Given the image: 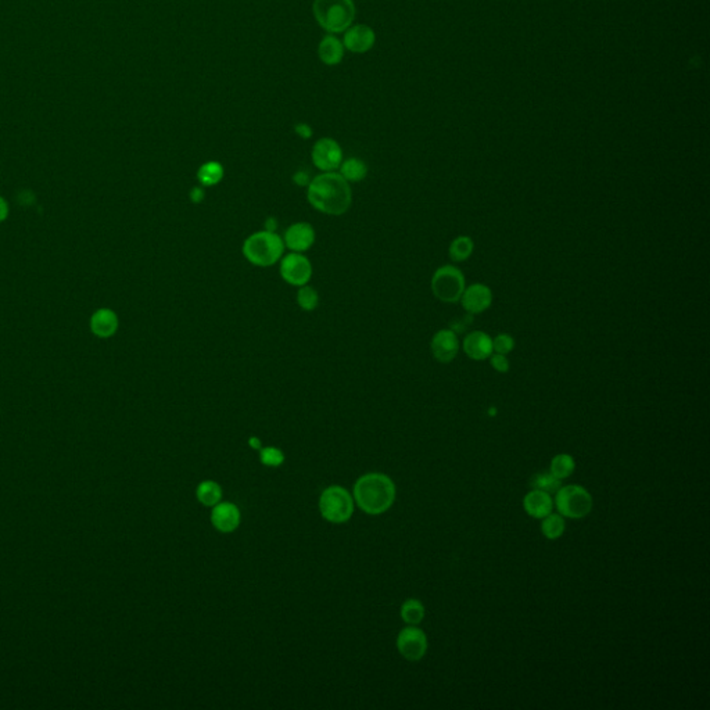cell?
Returning a JSON list of instances; mask_svg holds the SVG:
<instances>
[{"mask_svg":"<svg viewBox=\"0 0 710 710\" xmlns=\"http://www.w3.org/2000/svg\"><path fill=\"white\" fill-rule=\"evenodd\" d=\"M285 250L283 239L275 232H257L247 238L243 254L247 261L257 267H271L276 264Z\"/></svg>","mask_w":710,"mask_h":710,"instance_id":"obj_4","label":"cell"},{"mask_svg":"<svg viewBox=\"0 0 710 710\" xmlns=\"http://www.w3.org/2000/svg\"><path fill=\"white\" fill-rule=\"evenodd\" d=\"M555 507L562 516L581 519L591 512L593 497L581 486H562L555 492Z\"/></svg>","mask_w":710,"mask_h":710,"instance_id":"obj_6","label":"cell"},{"mask_svg":"<svg viewBox=\"0 0 710 710\" xmlns=\"http://www.w3.org/2000/svg\"><path fill=\"white\" fill-rule=\"evenodd\" d=\"M530 486L536 490L548 492V494H555L562 487V480L553 476L551 472H541L537 473L531 477Z\"/></svg>","mask_w":710,"mask_h":710,"instance_id":"obj_25","label":"cell"},{"mask_svg":"<svg viewBox=\"0 0 710 710\" xmlns=\"http://www.w3.org/2000/svg\"><path fill=\"white\" fill-rule=\"evenodd\" d=\"M196 497L200 504L206 507H214L222 498V489L217 482L204 480L197 486Z\"/></svg>","mask_w":710,"mask_h":710,"instance_id":"obj_20","label":"cell"},{"mask_svg":"<svg viewBox=\"0 0 710 710\" xmlns=\"http://www.w3.org/2000/svg\"><path fill=\"white\" fill-rule=\"evenodd\" d=\"M318 55H319V60L325 65H329V67L337 65V64H340L343 61V57H344V45H343V42L334 33H328L319 42Z\"/></svg>","mask_w":710,"mask_h":710,"instance_id":"obj_19","label":"cell"},{"mask_svg":"<svg viewBox=\"0 0 710 710\" xmlns=\"http://www.w3.org/2000/svg\"><path fill=\"white\" fill-rule=\"evenodd\" d=\"M276 228H277V221H276V218L270 217V218L265 221V231H268V232H275V231H276Z\"/></svg>","mask_w":710,"mask_h":710,"instance_id":"obj_36","label":"cell"},{"mask_svg":"<svg viewBox=\"0 0 710 710\" xmlns=\"http://www.w3.org/2000/svg\"><path fill=\"white\" fill-rule=\"evenodd\" d=\"M223 178V166L218 161H208L197 171V179L203 186H216Z\"/></svg>","mask_w":710,"mask_h":710,"instance_id":"obj_21","label":"cell"},{"mask_svg":"<svg viewBox=\"0 0 710 710\" xmlns=\"http://www.w3.org/2000/svg\"><path fill=\"white\" fill-rule=\"evenodd\" d=\"M341 42L344 45V49L350 51L351 53L362 55L369 52L375 46L376 33L373 28L366 24H355L344 31V38Z\"/></svg>","mask_w":710,"mask_h":710,"instance_id":"obj_12","label":"cell"},{"mask_svg":"<svg viewBox=\"0 0 710 710\" xmlns=\"http://www.w3.org/2000/svg\"><path fill=\"white\" fill-rule=\"evenodd\" d=\"M280 275L292 286L301 287L307 285L312 276V265L307 257L300 253L286 255L280 263Z\"/></svg>","mask_w":710,"mask_h":710,"instance_id":"obj_10","label":"cell"},{"mask_svg":"<svg viewBox=\"0 0 710 710\" xmlns=\"http://www.w3.org/2000/svg\"><path fill=\"white\" fill-rule=\"evenodd\" d=\"M312 163L324 172H333L343 163V150L340 144L332 137H322L317 140L312 147Z\"/></svg>","mask_w":710,"mask_h":710,"instance_id":"obj_8","label":"cell"},{"mask_svg":"<svg viewBox=\"0 0 710 710\" xmlns=\"http://www.w3.org/2000/svg\"><path fill=\"white\" fill-rule=\"evenodd\" d=\"M574 467H576V462H574L573 457H571L569 454H559V455L552 458L549 472L553 476H556L558 479L563 480L573 473Z\"/></svg>","mask_w":710,"mask_h":710,"instance_id":"obj_26","label":"cell"},{"mask_svg":"<svg viewBox=\"0 0 710 710\" xmlns=\"http://www.w3.org/2000/svg\"><path fill=\"white\" fill-rule=\"evenodd\" d=\"M248 443H250V445H251L253 448H255V450H261V445H260V444H261V441H260L258 438H251L248 440Z\"/></svg>","mask_w":710,"mask_h":710,"instance_id":"obj_37","label":"cell"},{"mask_svg":"<svg viewBox=\"0 0 710 710\" xmlns=\"http://www.w3.org/2000/svg\"><path fill=\"white\" fill-rule=\"evenodd\" d=\"M297 302H299L301 309L314 311L319 304V296H318L315 289L304 285V286H301L300 290L297 293Z\"/></svg>","mask_w":710,"mask_h":710,"instance_id":"obj_28","label":"cell"},{"mask_svg":"<svg viewBox=\"0 0 710 710\" xmlns=\"http://www.w3.org/2000/svg\"><path fill=\"white\" fill-rule=\"evenodd\" d=\"M283 243L295 253L307 251L315 243V231L312 225L307 222H299L289 226L285 233Z\"/></svg>","mask_w":710,"mask_h":710,"instance_id":"obj_16","label":"cell"},{"mask_svg":"<svg viewBox=\"0 0 710 710\" xmlns=\"http://www.w3.org/2000/svg\"><path fill=\"white\" fill-rule=\"evenodd\" d=\"M473 248H475V243H473L472 238L458 236L451 242L450 248H448V255H450L451 261H454L455 264H460V263L466 261L472 255Z\"/></svg>","mask_w":710,"mask_h":710,"instance_id":"obj_22","label":"cell"},{"mask_svg":"<svg viewBox=\"0 0 710 710\" xmlns=\"http://www.w3.org/2000/svg\"><path fill=\"white\" fill-rule=\"evenodd\" d=\"M523 507L527 515L536 519H543L552 512L553 501L551 498V494L533 489L531 492L526 494L523 499Z\"/></svg>","mask_w":710,"mask_h":710,"instance_id":"obj_18","label":"cell"},{"mask_svg":"<svg viewBox=\"0 0 710 710\" xmlns=\"http://www.w3.org/2000/svg\"><path fill=\"white\" fill-rule=\"evenodd\" d=\"M260 460L265 466L277 467L285 462V454L275 447H265L260 450Z\"/></svg>","mask_w":710,"mask_h":710,"instance_id":"obj_30","label":"cell"},{"mask_svg":"<svg viewBox=\"0 0 710 710\" xmlns=\"http://www.w3.org/2000/svg\"><path fill=\"white\" fill-rule=\"evenodd\" d=\"M430 351L440 364H451L460 353L458 336L451 329H441L432 337Z\"/></svg>","mask_w":710,"mask_h":710,"instance_id":"obj_11","label":"cell"},{"mask_svg":"<svg viewBox=\"0 0 710 710\" xmlns=\"http://www.w3.org/2000/svg\"><path fill=\"white\" fill-rule=\"evenodd\" d=\"M401 618L407 625L416 626L425 618V606L418 600H407L401 605Z\"/></svg>","mask_w":710,"mask_h":710,"instance_id":"obj_27","label":"cell"},{"mask_svg":"<svg viewBox=\"0 0 710 710\" xmlns=\"http://www.w3.org/2000/svg\"><path fill=\"white\" fill-rule=\"evenodd\" d=\"M515 349V339L508 333H499L492 339V353L511 354Z\"/></svg>","mask_w":710,"mask_h":710,"instance_id":"obj_29","label":"cell"},{"mask_svg":"<svg viewBox=\"0 0 710 710\" xmlns=\"http://www.w3.org/2000/svg\"><path fill=\"white\" fill-rule=\"evenodd\" d=\"M293 181H295V184H296V185H299V186H308V185H309V182H311V179H309L308 174H305L304 171H299V172H296V174H295V176H293Z\"/></svg>","mask_w":710,"mask_h":710,"instance_id":"obj_33","label":"cell"},{"mask_svg":"<svg viewBox=\"0 0 710 710\" xmlns=\"http://www.w3.org/2000/svg\"><path fill=\"white\" fill-rule=\"evenodd\" d=\"M295 132L301 137V139H311L312 137V128L305 124V122H299L295 125Z\"/></svg>","mask_w":710,"mask_h":710,"instance_id":"obj_32","label":"cell"},{"mask_svg":"<svg viewBox=\"0 0 710 710\" xmlns=\"http://www.w3.org/2000/svg\"><path fill=\"white\" fill-rule=\"evenodd\" d=\"M490 364H492V369L499 372V373H507L511 368V364H509L507 355L497 354V353H492L490 355Z\"/></svg>","mask_w":710,"mask_h":710,"instance_id":"obj_31","label":"cell"},{"mask_svg":"<svg viewBox=\"0 0 710 710\" xmlns=\"http://www.w3.org/2000/svg\"><path fill=\"white\" fill-rule=\"evenodd\" d=\"M354 499L365 514L381 515L393 505L396 486L387 475L368 473L356 480Z\"/></svg>","mask_w":710,"mask_h":710,"instance_id":"obj_2","label":"cell"},{"mask_svg":"<svg viewBox=\"0 0 710 710\" xmlns=\"http://www.w3.org/2000/svg\"><path fill=\"white\" fill-rule=\"evenodd\" d=\"M566 529V523L561 514H549L546 518H543L541 523V531L548 540H556L559 539Z\"/></svg>","mask_w":710,"mask_h":710,"instance_id":"obj_24","label":"cell"},{"mask_svg":"<svg viewBox=\"0 0 710 710\" xmlns=\"http://www.w3.org/2000/svg\"><path fill=\"white\" fill-rule=\"evenodd\" d=\"M191 203H194V204H200L204 200V191H203V189L193 188L191 191Z\"/></svg>","mask_w":710,"mask_h":710,"instance_id":"obj_34","label":"cell"},{"mask_svg":"<svg viewBox=\"0 0 710 710\" xmlns=\"http://www.w3.org/2000/svg\"><path fill=\"white\" fill-rule=\"evenodd\" d=\"M465 287L464 273L455 265L440 267L432 277L433 296L447 304L461 300Z\"/></svg>","mask_w":710,"mask_h":710,"instance_id":"obj_7","label":"cell"},{"mask_svg":"<svg viewBox=\"0 0 710 710\" xmlns=\"http://www.w3.org/2000/svg\"><path fill=\"white\" fill-rule=\"evenodd\" d=\"M307 197L315 210L328 216H343L353 203L350 182L336 172H324L311 179Z\"/></svg>","mask_w":710,"mask_h":710,"instance_id":"obj_1","label":"cell"},{"mask_svg":"<svg viewBox=\"0 0 710 710\" xmlns=\"http://www.w3.org/2000/svg\"><path fill=\"white\" fill-rule=\"evenodd\" d=\"M319 511L330 523H346L354 514V499L341 486H330L321 494Z\"/></svg>","mask_w":710,"mask_h":710,"instance_id":"obj_5","label":"cell"},{"mask_svg":"<svg viewBox=\"0 0 710 710\" xmlns=\"http://www.w3.org/2000/svg\"><path fill=\"white\" fill-rule=\"evenodd\" d=\"M460 301L467 314L470 315L482 314L492 307V289L483 283H473L465 287L462 297Z\"/></svg>","mask_w":710,"mask_h":710,"instance_id":"obj_13","label":"cell"},{"mask_svg":"<svg viewBox=\"0 0 710 710\" xmlns=\"http://www.w3.org/2000/svg\"><path fill=\"white\" fill-rule=\"evenodd\" d=\"M9 213H10L9 203L0 196V222H3L4 219L9 217Z\"/></svg>","mask_w":710,"mask_h":710,"instance_id":"obj_35","label":"cell"},{"mask_svg":"<svg viewBox=\"0 0 710 710\" xmlns=\"http://www.w3.org/2000/svg\"><path fill=\"white\" fill-rule=\"evenodd\" d=\"M120 327L118 315L110 308H99L96 309L89 322L90 332L99 339H110L112 337Z\"/></svg>","mask_w":710,"mask_h":710,"instance_id":"obj_17","label":"cell"},{"mask_svg":"<svg viewBox=\"0 0 710 710\" xmlns=\"http://www.w3.org/2000/svg\"><path fill=\"white\" fill-rule=\"evenodd\" d=\"M462 350L473 361H484L492 354V339L482 330H473L465 336Z\"/></svg>","mask_w":710,"mask_h":710,"instance_id":"obj_15","label":"cell"},{"mask_svg":"<svg viewBox=\"0 0 710 710\" xmlns=\"http://www.w3.org/2000/svg\"><path fill=\"white\" fill-rule=\"evenodd\" d=\"M354 0H314L312 13L318 26L328 33H341L353 26Z\"/></svg>","mask_w":710,"mask_h":710,"instance_id":"obj_3","label":"cell"},{"mask_svg":"<svg viewBox=\"0 0 710 710\" xmlns=\"http://www.w3.org/2000/svg\"><path fill=\"white\" fill-rule=\"evenodd\" d=\"M398 652L410 662L420 660L428 651V638L423 630L410 626L403 628L397 637Z\"/></svg>","mask_w":710,"mask_h":710,"instance_id":"obj_9","label":"cell"},{"mask_svg":"<svg viewBox=\"0 0 710 710\" xmlns=\"http://www.w3.org/2000/svg\"><path fill=\"white\" fill-rule=\"evenodd\" d=\"M240 511L232 502H218L213 507L211 523L221 533H232L240 524Z\"/></svg>","mask_w":710,"mask_h":710,"instance_id":"obj_14","label":"cell"},{"mask_svg":"<svg viewBox=\"0 0 710 710\" xmlns=\"http://www.w3.org/2000/svg\"><path fill=\"white\" fill-rule=\"evenodd\" d=\"M340 175L347 182H359L368 174V166L359 159H349L340 164Z\"/></svg>","mask_w":710,"mask_h":710,"instance_id":"obj_23","label":"cell"}]
</instances>
